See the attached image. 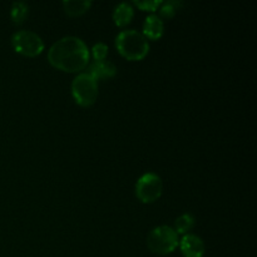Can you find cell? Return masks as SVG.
I'll use <instances>...</instances> for the list:
<instances>
[{
	"label": "cell",
	"instance_id": "obj_10",
	"mask_svg": "<svg viewBox=\"0 0 257 257\" xmlns=\"http://www.w3.org/2000/svg\"><path fill=\"white\" fill-rule=\"evenodd\" d=\"M135 17V9L131 3H119L113 10V20L117 27H125Z\"/></svg>",
	"mask_w": 257,
	"mask_h": 257
},
{
	"label": "cell",
	"instance_id": "obj_16",
	"mask_svg": "<svg viewBox=\"0 0 257 257\" xmlns=\"http://www.w3.org/2000/svg\"><path fill=\"white\" fill-rule=\"evenodd\" d=\"M108 54V45L104 43H97L93 45L92 48V55L94 58L95 62H100V60H105V57Z\"/></svg>",
	"mask_w": 257,
	"mask_h": 257
},
{
	"label": "cell",
	"instance_id": "obj_7",
	"mask_svg": "<svg viewBox=\"0 0 257 257\" xmlns=\"http://www.w3.org/2000/svg\"><path fill=\"white\" fill-rule=\"evenodd\" d=\"M178 246L183 257H203L206 252V246L202 238L197 235L186 233L181 238Z\"/></svg>",
	"mask_w": 257,
	"mask_h": 257
},
{
	"label": "cell",
	"instance_id": "obj_15",
	"mask_svg": "<svg viewBox=\"0 0 257 257\" xmlns=\"http://www.w3.org/2000/svg\"><path fill=\"white\" fill-rule=\"evenodd\" d=\"M162 3L161 0H143V2H133V4L143 12H155L162 5Z\"/></svg>",
	"mask_w": 257,
	"mask_h": 257
},
{
	"label": "cell",
	"instance_id": "obj_4",
	"mask_svg": "<svg viewBox=\"0 0 257 257\" xmlns=\"http://www.w3.org/2000/svg\"><path fill=\"white\" fill-rule=\"evenodd\" d=\"M72 95L79 105L90 107L98 98V80L88 73H80L72 83Z\"/></svg>",
	"mask_w": 257,
	"mask_h": 257
},
{
	"label": "cell",
	"instance_id": "obj_12",
	"mask_svg": "<svg viewBox=\"0 0 257 257\" xmlns=\"http://www.w3.org/2000/svg\"><path fill=\"white\" fill-rule=\"evenodd\" d=\"M193 226H195V217L191 213H183L176 218L173 230L177 232V235H186L188 231L192 230Z\"/></svg>",
	"mask_w": 257,
	"mask_h": 257
},
{
	"label": "cell",
	"instance_id": "obj_5",
	"mask_svg": "<svg viewBox=\"0 0 257 257\" xmlns=\"http://www.w3.org/2000/svg\"><path fill=\"white\" fill-rule=\"evenodd\" d=\"M10 40L15 52L25 57H37L44 50V42L42 38L30 30L15 32Z\"/></svg>",
	"mask_w": 257,
	"mask_h": 257
},
{
	"label": "cell",
	"instance_id": "obj_1",
	"mask_svg": "<svg viewBox=\"0 0 257 257\" xmlns=\"http://www.w3.org/2000/svg\"><path fill=\"white\" fill-rule=\"evenodd\" d=\"M48 60L63 72L78 73L89 63V49L80 38L69 35L57 40L49 48Z\"/></svg>",
	"mask_w": 257,
	"mask_h": 257
},
{
	"label": "cell",
	"instance_id": "obj_3",
	"mask_svg": "<svg viewBox=\"0 0 257 257\" xmlns=\"http://www.w3.org/2000/svg\"><path fill=\"white\" fill-rule=\"evenodd\" d=\"M178 238L177 232L173 230L170 226H158V227L153 228L147 236V247L150 248L151 252L156 253V255H170L172 253L176 248L178 247Z\"/></svg>",
	"mask_w": 257,
	"mask_h": 257
},
{
	"label": "cell",
	"instance_id": "obj_8",
	"mask_svg": "<svg viewBox=\"0 0 257 257\" xmlns=\"http://www.w3.org/2000/svg\"><path fill=\"white\" fill-rule=\"evenodd\" d=\"M163 32H165V24L158 15L151 14L146 18L145 23H143L142 34L147 39L158 40L163 35Z\"/></svg>",
	"mask_w": 257,
	"mask_h": 257
},
{
	"label": "cell",
	"instance_id": "obj_9",
	"mask_svg": "<svg viewBox=\"0 0 257 257\" xmlns=\"http://www.w3.org/2000/svg\"><path fill=\"white\" fill-rule=\"evenodd\" d=\"M88 74L92 75L95 79H107V78L114 77L117 73V68L109 60H100V62H93L88 68Z\"/></svg>",
	"mask_w": 257,
	"mask_h": 257
},
{
	"label": "cell",
	"instance_id": "obj_6",
	"mask_svg": "<svg viewBox=\"0 0 257 257\" xmlns=\"http://www.w3.org/2000/svg\"><path fill=\"white\" fill-rule=\"evenodd\" d=\"M163 182L158 175L153 172L145 173L136 183V196L142 203H153L161 197Z\"/></svg>",
	"mask_w": 257,
	"mask_h": 257
},
{
	"label": "cell",
	"instance_id": "obj_11",
	"mask_svg": "<svg viewBox=\"0 0 257 257\" xmlns=\"http://www.w3.org/2000/svg\"><path fill=\"white\" fill-rule=\"evenodd\" d=\"M62 5L65 14L69 17H79L90 9L92 2L90 0H64Z\"/></svg>",
	"mask_w": 257,
	"mask_h": 257
},
{
	"label": "cell",
	"instance_id": "obj_2",
	"mask_svg": "<svg viewBox=\"0 0 257 257\" xmlns=\"http://www.w3.org/2000/svg\"><path fill=\"white\" fill-rule=\"evenodd\" d=\"M115 47L128 60H142L150 52L147 38L135 29L122 30L115 37Z\"/></svg>",
	"mask_w": 257,
	"mask_h": 257
},
{
	"label": "cell",
	"instance_id": "obj_14",
	"mask_svg": "<svg viewBox=\"0 0 257 257\" xmlns=\"http://www.w3.org/2000/svg\"><path fill=\"white\" fill-rule=\"evenodd\" d=\"M182 2H177V0H171V2H165L162 3V5L160 7V15L166 19H171L176 15V12L180 7H182ZM160 17V18H161Z\"/></svg>",
	"mask_w": 257,
	"mask_h": 257
},
{
	"label": "cell",
	"instance_id": "obj_13",
	"mask_svg": "<svg viewBox=\"0 0 257 257\" xmlns=\"http://www.w3.org/2000/svg\"><path fill=\"white\" fill-rule=\"evenodd\" d=\"M28 13H29V7H28L27 3L15 2L12 4L10 18H12L13 23H15V24H22L27 19Z\"/></svg>",
	"mask_w": 257,
	"mask_h": 257
}]
</instances>
